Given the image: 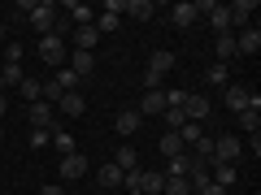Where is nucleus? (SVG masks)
Returning a JSON list of instances; mask_svg holds the SVG:
<instances>
[{"label":"nucleus","instance_id":"26","mask_svg":"<svg viewBox=\"0 0 261 195\" xmlns=\"http://www.w3.org/2000/svg\"><path fill=\"white\" fill-rule=\"evenodd\" d=\"M231 56H235V30H226V35H218V61H231Z\"/></svg>","mask_w":261,"mask_h":195},{"label":"nucleus","instance_id":"34","mask_svg":"<svg viewBox=\"0 0 261 195\" xmlns=\"http://www.w3.org/2000/svg\"><path fill=\"white\" fill-rule=\"evenodd\" d=\"M57 87H61V91H79V78L70 74V70H61V74H57Z\"/></svg>","mask_w":261,"mask_h":195},{"label":"nucleus","instance_id":"13","mask_svg":"<svg viewBox=\"0 0 261 195\" xmlns=\"http://www.w3.org/2000/svg\"><path fill=\"white\" fill-rule=\"evenodd\" d=\"M209 117V100L205 95H187L183 100V121H205Z\"/></svg>","mask_w":261,"mask_h":195},{"label":"nucleus","instance_id":"39","mask_svg":"<svg viewBox=\"0 0 261 195\" xmlns=\"http://www.w3.org/2000/svg\"><path fill=\"white\" fill-rule=\"evenodd\" d=\"M5 35H9V26H5V18H0V48H5Z\"/></svg>","mask_w":261,"mask_h":195},{"label":"nucleus","instance_id":"1","mask_svg":"<svg viewBox=\"0 0 261 195\" xmlns=\"http://www.w3.org/2000/svg\"><path fill=\"white\" fill-rule=\"evenodd\" d=\"M27 121H31V130H61V117H57V109L48 100H35V104H27Z\"/></svg>","mask_w":261,"mask_h":195},{"label":"nucleus","instance_id":"21","mask_svg":"<svg viewBox=\"0 0 261 195\" xmlns=\"http://www.w3.org/2000/svg\"><path fill=\"white\" fill-rule=\"evenodd\" d=\"M209 22H214V35H226V30H231V18H226V5H218V0H214V9H209Z\"/></svg>","mask_w":261,"mask_h":195},{"label":"nucleus","instance_id":"7","mask_svg":"<svg viewBox=\"0 0 261 195\" xmlns=\"http://www.w3.org/2000/svg\"><path fill=\"white\" fill-rule=\"evenodd\" d=\"M257 56L261 52V30H257V22H252V26H244L240 35H235V56Z\"/></svg>","mask_w":261,"mask_h":195},{"label":"nucleus","instance_id":"37","mask_svg":"<svg viewBox=\"0 0 261 195\" xmlns=\"http://www.w3.org/2000/svg\"><path fill=\"white\" fill-rule=\"evenodd\" d=\"M39 195H65V186H39Z\"/></svg>","mask_w":261,"mask_h":195},{"label":"nucleus","instance_id":"5","mask_svg":"<svg viewBox=\"0 0 261 195\" xmlns=\"http://www.w3.org/2000/svg\"><path fill=\"white\" fill-rule=\"evenodd\" d=\"M39 56H44V65H53V70H65V39L61 35H44L39 39Z\"/></svg>","mask_w":261,"mask_h":195},{"label":"nucleus","instance_id":"11","mask_svg":"<svg viewBox=\"0 0 261 195\" xmlns=\"http://www.w3.org/2000/svg\"><path fill=\"white\" fill-rule=\"evenodd\" d=\"M65 70H70L74 78H87V74L96 70V52H79V48H74V52H70V65H65Z\"/></svg>","mask_w":261,"mask_h":195},{"label":"nucleus","instance_id":"40","mask_svg":"<svg viewBox=\"0 0 261 195\" xmlns=\"http://www.w3.org/2000/svg\"><path fill=\"white\" fill-rule=\"evenodd\" d=\"M0 143H5V126H0Z\"/></svg>","mask_w":261,"mask_h":195},{"label":"nucleus","instance_id":"17","mask_svg":"<svg viewBox=\"0 0 261 195\" xmlns=\"http://www.w3.org/2000/svg\"><path fill=\"white\" fill-rule=\"evenodd\" d=\"M122 178H126V174H122V169L113 165V160H109V165H100V169H96V182H100L105 191H113V186H122Z\"/></svg>","mask_w":261,"mask_h":195},{"label":"nucleus","instance_id":"6","mask_svg":"<svg viewBox=\"0 0 261 195\" xmlns=\"http://www.w3.org/2000/svg\"><path fill=\"white\" fill-rule=\"evenodd\" d=\"M170 70H174V52H170V48H152V52H148V70H144V74L166 78Z\"/></svg>","mask_w":261,"mask_h":195},{"label":"nucleus","instance_id":"9","mask_svg":"<svg viewBox=\"0 0 261 195\" xmlns=\"http://www.w3.org/2000/svg\"><path fill=\"white\" fill-rule=\"evenodd\" d=\"M87 174V156L83 152H70V156H61V182H74V178Z\"/></svg>","mask_w":261,"mask_h":195},{"label":"nucleus","instance_id":"41","mask_svg":"<svg viewBox=\"0 0 261 195\" xmlns=\"http://www.w3.org/2000/svg\"><path fill=\"white\" fill-rule=\"evenodd\" d=\"M126 195H144V191H126Z\"/></svg>","mask_w":261,"mask_h":195},{"label":"nucleus","instance_id":"15","mask_svg":"<svg viewBox=\"0 0 261 195\" xmlns=\"http://www.w3.org/2000/svg\"><path fill=\"white\" fill-rule=\"evenodd\" d=\"M170 22H174L178 30H187V26L196 22V5H192V0H178L174 9H170Z\"/></svg>","mask_w":261,"mask_h":195},{"label":"nucleus","instance_id":"20","mask_svg":"<svg viewBox=\"0 0 261 195\" xmlns=\"http://www.w3.org/2000/svg\"><path fill=\"white\" fill-rule=\"evenodd\" d=\"M126 13L135 22H148L152 13H157V5H152V0H126Z\"/></svg>","mask_w":261,"mask_h":195},{"label":"nucleus","instance_id":"30","mask_svg":"<svg viewBox=\"0 0 261 195\" xmlns=\"http://www.w3.org/2000/svg\"><path fill=\"white\" fill-rule=\"evenodd\" d=\"M200 135H205V130H200V121H183V130H178V139H183V148H187V143H196Z\"/></svg>","mask_w":261,"mask_h":195},{"label":"nucleus","instance_id":"32","mask_svg":"<svg viewBox=\"0 0 261 195\" xmlns=\"http://www.w3.org/2000/svg\"><path fill=\"white\" fill-rule=\"evenodd\" d=\"M31 9H35V0H18V5H13V13H9V22H27Z\"/></svg>","mask_w":261,"mask_h":195},{"label":"nucleus","instance_id":"29","mask_svg":"<svg viewBox=\"0 0 261 195\" xmlns=\"http://www.w3.org/2000/svg\"><path fill=\"white\" fill-rule=\"evenodd\" d=\"M161 195H192V186H187V178H166Z\"/></svg>","mask_w":261,"mask_h":195},{"label":"nucleus","instance_id":"2","mask_svg":"<svg viewBox=\"0 0 261 195\" xmlns=\"http://www.w3.org/2000/svg\"><path fill=\"white\" fill-rule=\"evenodd\" d=\"M27 22L39 30V39H44V35H57V5H53V0H35V9H31Z\"/></svg>","mask_w":261,"mask_h":195},{"label":"nucleus","instance_id":"4","mask_svg":"<svg viewBox=\"0 0 261 195\" xmlns=\"http://www.w3.org/2000/svg\"><path fill=\"white\" fill-rule=\"evenodd\" d=\"M240 156H244V143L235 139V135H218L214 139V160L218 165H235Z\"/></svg>","mask_w":261,"mask_h":195},{"label":"nucleus","instance_id":"12","mask_svg":"<svg viewBox=\"0 0 261 195\" xmlns=\"http://www.w3.org/2000/svg\"><path fill=\"white\" fill-rule=\"evenodd\" d=\"M83 109H87V100L79 91H65L61 100H57V113H61V117H83Z\"/></svg>","mask_w":261,"mask_h":195},{"label":"nucleus","instance_id":"28","mask_svg":"<svg viewBox=\"0 0 261 195\" xmlns=\"http://www.w3.org/2000/svg\"><path fill=\"white\" fill-rule=\"evenodd\" d=\"M192 148H196V152H192V160H214V139H209V135H200Z\"/></svg>","mask_w":261,"mask_h":195},{"label":"nucleus","instance_id":"38","mask_svg":"<svg viewBox=\"0 0 261 195\" xmlns=\"http://www.w3.org/2000/svg\"><path fill=\"white\" fill-rule=\"evenodd\" d=\"M0 117H9V95L0 91Z\"/></svg>","mask_w":261,"mask_h":195},{"label":"nucleus","instance_id":"19","mask_svg":"<svg viewBox=\"0 0 261 195\" xmlns=\"http://www.w3.org/2000/svg\"><path fill=\"white\" fill-rule=\"evenodd\" d=\"M157 152H161V156H183V139H178V135H174V130H166V135H161V143H157Z\"/></svg>","mask_w":261,"mask_h":195},{"label":"nucleus","instance_id":"35","mask_svg":"<svg viewBox=\"0 0 261 195\" xmlns=\"http://www.w3.org/2000/svg\"><path fill=\"white\" fill-rule=\"evenodd\" d=\"M48 143H53V135H48V130H31V148H48Z\"/></svg>","mask_w":261,"mask_h":195},{"label":"nucleus","instance_id":"10","mask_svg":"<svg viewBox=\"0 0 261 195\" xmlns=\"http://www.w3.org/2000/svg\"><path fill=\"white\" fill-rule=\"evenodd\" d=\"M140 126H144V117L135 109H126V113H118V117H113V130H118L122 139H130V135H140Z\"/></svg>","mask_w":261,"mask_h":195},{"label":"nucleus","instance_id":"3","mask_svg":"<svg viewBox=\"0 0 261 195\" xmlns=\"http://www.w3.org/2000/svg\"><path fill=\"white\" fill-rule=\"evenodd\" d=\"M226 109H231V113L257 109V113H261V95H257V91H248L244 83H235V87H226Z\"/></svg>","mask_w":261,"mask_h":195},{"label":"nucleus","instance_id":"25","mask_svg":"<svg viewBox=\"0 0 261 195\" xmlns=\"http://www.w3.org/2000/svg\"><path fill=\"white\" fill-rule=\"evenodd\" d=\"M187 165H192L187 152H183V156H170V160H166V178H187Z\"/></svg>","mask_w":261,"mask_h":195},{"label":"nucleus","instance_id":"16","mask_svg":"<svg viewBox=\"0 0 261 195\" xmlns=\"http://www.w3.org/2000/svg\"><path fill=\"white\" fill-rule=\"evenodd\" d=\"M113 165H118L122 174H130V169H140V152L130 148V143H122V148L113 152Z\"/></svg>","mask_w":261,"mask_h":195},{"label":"nucleus","instance_id":"8","mask_svg":"<svg viewBox=\"0 0 261 195\" xmlns=\"http://www.w3.org/2000/svg\"><path fill=\"white\" fill-rule=\"evenodd\" d=\"M252 13H257V5L252 0H235V5H226V18H231V26H252Z\"/></svg>","mask_w":261,"mask_h":195},{"label":"nucleus","instance_id":"14","mask_svg":"<svg viewBox=\"0 0 261 195\" xmlns=\"http://www.w3.org/2000/svg\"><path fill=\"white\" fill-rule=\"evenodd\" d=\"M135 113H140V117H161V113H166V91H144V104Z\"/></svg>","mask_w":261,"mask_h":195},{"label":"nucleus","instance_id":"36","mask_svg":"<svg viewBox=\"0 0 261 195\" xmlns=\"http://www.w3.org/2000/svg\"><path fill=\"white\" fill-rule=\"evenodd\" d=\"M205 78H209V83H226V65H222V61H218V65H214V70H209V74H205Z\"/></svg>","mask_w":261,"mask_h":195},{"label":"nucleus","instance_id":"22","mask_svg":"<svg viewBox=\"0 0 261 195\" xmlns=\"http://www.w3.org/2000/svg\"><path fill=\"white\" fill-rule=\"evenodd\" d=\"M70 18H74V26H92V22H96V9L74 0V5H70Z\"/></svg>","mask_w":261,"mask_h":195},{"label":"nucleus","instance_id":"24","mask_svg":"<svg viewBox=\"0 0 261 195\" xmlns=\"http://www.w3.org/2000/svg\"><path fill=\"white\" fill-rule=\"evenodd\" d=\"M235 117H240V130L261 135V113H257V109H244V113H235Z\"/></svg>","mask_w":261,"mask_h":195},{"label":"nucleus","instance_id":"31","mask_svg":"<svg viewBox=\"0 0 261 195\" xmlns=\"http://www.w3.org/2000/svg\"><path fill=\"white\" fill-rule=\"evenodd\" d=\"M118 22H122V18H113V13H96V22H92V26L100 30V35H109V30H118Z\"/></svg>","mask_w":261,"mask_h":195},{"label":"nucleus","instance_id":"23","mask_svg":"<svg viewBox=\"0 0 261 195\" xmlns=\"http://www.w3.org/2000/svg\"><path fill=\"white\" fill-rule=\"evenodd\" d=\"M18 91H22V100H27V104L44 100V83H35V78H22V83H18Z\"/></svg>","mask_w":261,"mask_h":195},{"label":"nucleus","instance_id":"18","mask_svg":"<svg viewBox=\"0 0 261 195\" xmlns=\"http://www.w3.org/2000/svg\"><path fill=\"white\" fill-rule=\"evenodd\" d=\"M74 44H79V52H92L100 44V30L96 26H74Z\"/></svg>","mask_w":261,"mask_h":195},{"label":"nucleus","instance_id":"27","mask_svg":"<svg viewBox=\"0 0 261 195\" xmlns=\"http://www.w3.org/2000/svg\"><path fill=\"white\" fill-rule=\"evenodd\" d=\"M53 148L61 152V156H70V152H74V135H70V130H53Z\"/></svg>","mask_w":261,"mask_h":195},{"label":"nucleus","instance_id":"33","mask_svg":"<svg viewBox=\"0 0 261 195\" xmlns=\"http://www.w3.org/2000/svg\"><path fill=\"white\" fill-rule=\"evenodd\" d=\"M161 117H166V130H174V135L183 130V109H166Z\"/></svg>","mask_w":261,"mask_h":195}]
</instances>
